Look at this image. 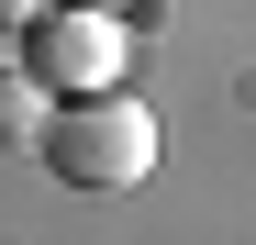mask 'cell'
Wrapping results in <instances>:
<instances>
[{"label": "cell", "mask_w": 256, "mask_h": 245, "mask_svg": "<svg viewBox=\"0 0 256 245\" xmlns=\"http://www.w3.org/2000/svg\"><path fill=\"white\" fill-rule=\"evenodd\" d=\"M45 12H56V0H0V34H34Z\"/></svg>", "instance_id": "4"}, {"label": "cell", "mask_w": 256, "mask_h": 245, "mask_svg": "<svg viewBox=\"0 0 256 245\" xmlns=\"http://www.w3.org/2000/svg\"><path fill=\"white\" fill-rule=\"evenodd\" d=\"M22 67L56 78V100L122 90V67H134V22H122V0H56V12L22 34Z\"/></svg>", "instance_id": "2"}, {"label": "cell", "mask_w": 256, "mask_h": 245, "mask_svg": "<svg viewBox=\"0 0 256 245\" xmlns=\"http://www.w3.org/2000/svg\"><path fill=\"white\" fill-rule=\"evenodd\" d=\"M156 112L145 100H122V90H78L67 112H56V134H45V168L67 178V190H134V178H156Z\"/></svg>", "instance_id": "1"}, {"label": "cell", "mask_w": 256, "mask_h": 245, "mask_svg": "<svg viewBox=\"0 0 256 245\" xmlns=\"http://www.w3.org/2000/svg\"><path fill=\"white\" fill-rule=\"evenodd\" d=\"M45 134H56V78L0 67V156H45Z\"/></svg>", "instance_id": "3"}, {"label": "cell", "mask_w": 256, "mask_h": 245, "mask_svg": "<svg viewBox=\"0 0 256 245\" xmlns=\"http://www.w3.org/2000/svg\"><path fill=\"white\" fill-rule=\"evenodd\" d=\"M122 12H134V0H122Z\"/></svg>", "instance_id": "5"}]
</instances>
